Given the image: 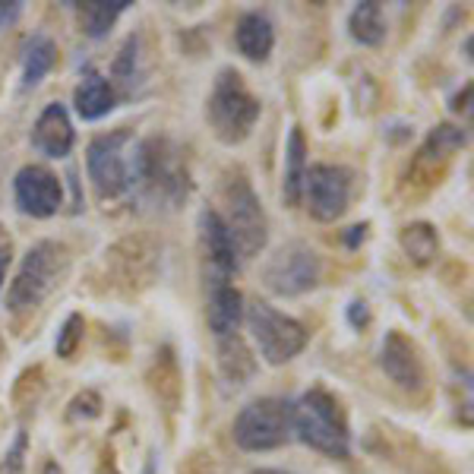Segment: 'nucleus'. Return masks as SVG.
Segmentation results:
<instances>
[{"instance_id": "f257e3e1", "label": "nucleus", "mask_w": 474, "mask_h": 474, "mask_svg": "<svg viewBox=\"0 0 474 474\" xmlns=\"http://www.w3.org/2000/svg\"><path fill=\"white\" fill-rule=\"evenodd\" d=\"M70 269V253L58 241H38L22 257L13 281L7 288V310L13 316H26L48 301V295L60 285Z\"/></svg>"}, {"instance_id": "f03ea898", "label": "nucleus", "mask_w": 474, "mask_h": 474, "mask_svg": "<svg viewBox=\"0 0 474 474\" xmlns=\"http://www.w3.org/2000/svg\"><path fill=\"white\" fill-rule=\"evenodd\" d=\"M259 111H263V105H259L257 95L247 89L244 76L237 70H231V67L218 70L216 83H212V92H209V101H206V121H209V127H212V133H216L218 143H225V146L244 143L253 133V127H257Z\"/></svg>"}, {"instance_id": "7ed1b4c3", "label": "nucleus", "mask_w": 474, "mask_h": 474, "mask_svg": "<svg viewBox=\"0 0 474 474\" xmlns=\"http://www.w3.org/2000/svg\"><path fill=\"white\" fill-rule=\"evenodd\" d=\"M222 206H225L222 212H218V209L216 212L225 222V228H228L231 241H234L237 257L241 259L259 257L269 241V222H266V212H263V202L253 194L250 180H247L244 171L225 174Z\"/></svg>"}, {"instance_id": "20e7f679", "label": "nucleus", "mask_w": 474, "mask_h": 474, "mask_svg": "<svg viewBox=\"0 0 474 474\" xmlns=\"http://www.w3.org/2000/svg\"><path fill=\"white\" fill-rule=\"evenodd\" d=\"M133 190L152 202L178 206L190 194V171L187 162L180 158L168 139H143L137 143V178Z\"/></svg>"}, {"instance_id": "39448f33", "label": "nucleus", "mask_w": 474, "mask_h": 474, "mask_svg": "<svg viewBox=\"0 0 474 474\" xmlns=\"http://www.w3.org/2000/svg\"><path fill=\"white\" fill-rule=\"evenodd\" d=\"M291 408H295V439L329 459H348L352 439H348L345 415L326 389H310Z\"/></svg>"}, {"instance_id": "423d86ee", "label": "nucleus", "mask_w": 474, "mask_h": 474, "mask_svg": "<svg viewBox=\"0 0 474 474\" xmlns=\"http://www.w3.org/2000/svg\"><path fill=\"white\" fill-rule=\"evenodd\" d=\"M86 171L101 200H117V196L133 194V178H137V139H133V133L121 127L95 137L86 149Z\"/></svg>"}, {"instance_id": "0eeeda50", "label": "nucleus", "mask_w": 474, "mask_h": 474, "mask_svg": "<svg viewBox=\"0 0 474 474\" xmlns=\"http://www.w3.org/2000/svg\"><path fill=\"white\" fill-rule=\"evenodd\" d=\"M231 437L244 453L279 449V446L295 439V408H291V402L275 399V395L257 399L247 408H241V415L234 417Z\"/></svg>"}, {"instance_id": "6e6552de", "label": "nucleus", "mask_w": 474, "mask_h": 474, "mask_svg": "<svg viewBox=\"0 0 474 474\" xmlns=\"http://www.w3.org/2000/svg\"><path fill=\"white\" fill-rule=\"evenodd\" d=\"M244 320L250 326V336L259 348V358L266 364L279 367L295 360L307 348V329L297 323L295 316H285L266 301H253L244 310Z\"/></svg>"}, {"instance_id": "1a4fd4ad", "label": "nucleus", "mask_w": 474, "mask_h": 474, "mask_svg": "<svg viewBox=\"0 0 474 474\" xmlns=\"http://www.w3.org/2000/svg\"><path fill=\"white\" fill-rule=\"evenodd\" d=\"M320 275H323V263L316 250H310L301 241H291L266 259L263 285L279 297H301L320 285Z\"/></svg>"}, {"instance_id": "9d476101", "label": "nucleus", "mask_w": 474, "mask_h": 474, "mask_svg": "<svg viewBox=\"0 0 474 474\" xmlns=\"http://www.w3.org/2000/svg\"><path fill=\"white\" fill-rule=\"evenodd\" d=\"M301 200L316 222H336L352 202V171L342 165H307Z\"/></svg>"}, {"instance_id": "9b49d317", "label": "nucleus", "mask_w": 474, "mask_h": 474, "mask_svg": "<svg viewBox=\"0 0 474 474\" xmlns=\"http://www.w3.org/2000/svg\"><path fill=\"white\" fill-rule=\"evenodd\" d=\"M13 200L22 216L32 218H51L58 216L64 206V187L60 178L44 165H26L13 178Z\"/></svg>"}, {"instance_id": "f8f14e48", "label": "nucleus", "mask_w": 474, "mask_h": 474, "mask_svg": "<svg viewBox=\"0 0 474 474\" xmlns=\"http://www.w3.org/2000/svg\"><path fill=\"white\" fill-rule=\"evenodd\" d=\"M200 247L202 263H206V285H222L234 279V273L241 269V257L216 209L200 212Z\"/></svg>"}, {"instance_id": "ddd939ff", "label": "nucleus", "mask_w": 474, "mask_h": 474, "mask_svg": "<svg viewBox=\"0 0 474 474\" xmlns=\"http://www.w3.org/2000/svg\"><path fill=\"white\" fill-rule=\"evenodd\" d=\"M108 263L115 266V285L123 288L127 295H139L155 279V250L146 247V241H121L115 250L108 253Z\"/></svg>"}, {"instance_id": "4468645a", "label": "nucleus", "mask_w": 474, "mask_h": 474, "mask_svg": "<svg viewBox=\"0 0 474 474\" xmlns=\"http://www.w3.org/2000/svg\"><path fill=\"white\" fill-rule=\"evenodd\" d=\"M380 367L395 386H402V389L424 386V360H421L417 348L411 345L402 332H389V336L383 338Z\"/></svg>"}, {"instance_id": "2eb2a0df", "label": "nucleus", "mask_w": 474, "mask_h": 474, "mask_svg": "<svg viewBox=\"0 0 474 474\" xmlns=\"http://www.w3.org/2000/svg\"><path fill=\"white\" fill-rule=\"evenodd\" d=\"M73 143H76V133H73V121L67 115V105H60V101L44 105L36 127H32V146L48 158H67Z\"/></svg>"}, {"instance_id": "dca6fc26", "label": "nucleus", "mask_w": 474, "mask_h": 474, "mask_svg": "<svg viewBox=\"0 0 474 474\" xmlns=\"http://www.w3.org/2000/svg\"><path fill=\"white\" fill-rule=\"evenodd\" d=\"M206 320L216 338L234 336L241 320H244V295L231 281L206 285Z\"/></svg>"}, {"instance_id": "f3484780", "label": "nucleus", "mask_w": 474, "mask_h": 474, "mask_svg": "<svg viewBox=\"0 0 474 474\" xmlns=\"http://www.w3.org/2000/svg\"><path fill=\"white\" fill-rule=\"evenodd\" d=\"M234 44L247 60H253V64L269 60V54H273V48H275V29H273V22H269V16H263V13L241 16L234 29Z\"/></svg>"}, {"instance_id": "a211bd4d", "label": "nucleus", "mask_w": 474, "mask_h": 474, "mask_svg": "<svg viewBox=\"0 0 474 474\" xmlns=\"http://www.w3.org/2000/svg\"><path fill=\"white\" fill-rule=\"evenodd\" d=\"M73 105H76V115L83 121H101L105 115H111L117 105L115 86L101 73H86V79L76 86L73 92Z\"/></svg>"}, {"instance_id": "6ab92c4d", "label": "nucleus", "mask_w": 474, "mask_h": 474, "mask_svg": "<svg viewBox=\"0 0 474 474\" xmlns=\"http://www.w3.org/2000/svg\"><path fill=\"white\" fill-rule=\"evenodd\" d=\"M218 370L228 383H247L253 374H257V358L247 348V342L241 336H222L218 338Z\"/></svg>"}, {"instance_id": "aec40b11", "label": "nucleus", "mask_w": 474, "mask_h": 474, "mask_svg": "<svg viewBox=\"0 0 474 474\" xmlns=\"http://www.w3.org/2000/svg\"><path fill=\"white\" fill-rule=\"evenodd\" d=\"M304 174H307V143H304L301 127H291L285 146V180H281V196H285L288 206L301 202Z\"/></svg>"}, {"instance_id": "412c9836", "label": "nucleus", "mask_w": 474, "mask_h": 474, "mask_svg": "<svg viewBox=\"0 0 474 474\" xmlns=\"http://www.w3.org/2000/svg\"><path fill=\"white\" fill-rule=\"evenodd\" d=\"M54 64H58V44L51 42L44 32H36L26 44V54H22V86H38L54 70Z\"/></svg>"}, {"instance_id": "4be33fe9", "label": "nucleus", "mask_w": 474, "mask_h": 474, "mask_svg": "<svg viewBox=\"0 0 474 474\" xmlns=\"http://www.w3.org/2000/svg\"><path fill=\"white\" fill-rule=\"evenodd\" d=\"M399 241H402L405 257H408L415 266H431L439 253V234H437V228L427 222L405 225Z\"/></svg>"}, {"instance_id": "5701e85b", "label": "nucleus", "mask_w": 474, "mask_h": 474, "mask_svg": "<svg viewBox=\"0 0 474 474\" xmlns=\"http://www.w3.org/2000/svg\"><path fill=\"white\" fill-rule=\"evenodd\" d=\"M127 0H111V4H76L79 32L89 38H105L108 29L117 22V16L127 10Z\"/></svg>"}, {"instance_id": "b1692460", "label": "nucleus", "mask_w": 474, "mask_h": 474, "mask_svg": "<svg viewBox=\"0 0 474 474\" xmlns=\"http://www.w3.org/2000/svg\"><path fill=\"white\" fill-rule=\"evenodd\" d=\"M348 32L358 44L374 48L386 38V16H383L380 4H358L348 16Z\"/></svg>"}, {"instance_id": "393cba45", "label": "nucleus", "mask_w": 474, "mask_h": 474, "mask_svg": "<svg viewBox=\"0 0 474 474\" xmlns=\"http://www.w3.org/2000/svg\"><path fill=\"white\" fill-rule=\"evenodd\" d=\"M137 76H139V42L137 38H127V44H123L115 60V79L121 86L130 89L137 83Z\"/></svg>"}, {"instance_id": "a878e982", "label": "nucleus", "mask_w": 474, "mask_h": 474, "mask_svg": "<svg viewBox=\"0 0 474 474\" xmlns=\"http://www.w3.org/2000/svg\"><path fill=\"white\" fill-rule=\"evenodd\" d=\"M83 332H86V320L79 313L67 316V323L60 326V332H58V342H54L58 358H73V354H76L79 342H83Z\"/></svg>"}, {"instance_id": "bb28decb", "label": "nucleus", "mask_w": 474, "mask_h": 474, "mask_svg": "<svg viewBox=\"0 0 474 474\" xmlns=\"http://www.w3.org/2000/svg\"><path fill=\"white\" fill-rule=\"evenodd\" d=\"M67 415L73 417V421H92V417H99L101 415V399H99V392H79L76 399L70 402V411Z\"/></svg>"}, {"instance_id": "cd10ccee", "label": "nucleus", "mask_w": 474, "mask_h": 474, "mask_svg": "<svg viewBox=\"0 0 474 474\" xmlns=\"http://www.w3.org/2000/svg\"><path fill=\"white\" fill-rule=\"evenodd\" d=\"M22 453H26V433H20V437H16L13 449L7 453V462H4V471L20 474L22 471Z\"/></svg>"}, {"instance_id": "c85d7f7f", "label": "nucleus", "mask_w": 474, "mask_h": 474, "mask_svg": "<svg viewBox=\"0 0 474 474\" xmlns=\"http://www.w3.org/2000/svg\"><path fill=\"white\" fill-rule=\"evenodd\" d=\"M10 253H13V241L4 228H0V288H4V273L10 266Z\"/></svg>"}, {"instance_id": "c756f323", "label": "nucleus", "mask_w": 474, "mask_h": 474, "mask_svg": "<svg viewBox=\"0 0 474 474\" xmlns=\"http://www.w3.org/2000/svg\"><path fill=\"white\" fill-rule=\"evenodd\" d=\"M348 323H352L354 329H360V326L370 323V310H367L364 301H354L352 307H348Z\"/></svg>"}, {"instance_id": "7c9ffc66", "label": "nucleus", "mask_w": 474, "mask_h": 474, "mask_svg": "<svg viewBox=\"0 0 474 474\" xmlns=\"http://www.w3.org/2000/svg\"><path fill=\"white\" fill-rule=\"evenodd\" d=\"M22 16V4H0V29H10Z\"/></svg>"}, {"instance_id": "2f4dec72", "label": "nucleus", "mask_w": 474, "mask_h": 474, "mask_svg": "<svg viewBox=\"0 0 474 474\" xmlns=\"http://www.w3.org/2000/svg\"><path fill=\"white\" fill-rule=\"evenodd\" d=\"M364 237H367V225H354V228H348L345 241H348V247H358V244H364Z\"/></svg>"}, {"instance_id": "473e14b6", "label": "nucleus", "mask_w": 474, "mask_h": 474, "mask_svg": "<svg viewBox=\"0 0 474 474\" xmlns=\"http://www.w3.org/2000/svg\"><path fill=\"white\" fill-rule=\"evenodd\" d=\"M250 474H295V471H281V468H257Z\"/></svg>"}, {"instance_id": "72a5a7b5", "label": "nucleus", "mask_w": 474, "mask_h": 474, "mask_svg": "<svg viewBox=\"0 0 474 474\" xmlns=\"http://www.w3.org/2000/svg\"><path fill=\"white\" fill-rule=\"evenodd\" d=\"M44 474H60V471H58V465H54V462H48V465H44Z\"/></svg>"}]
</instances>
